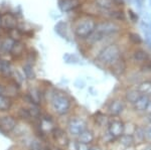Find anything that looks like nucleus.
<instances>
[{
  "mask_svg": "<svg viewBox=\"0 0 151 150\" xmlns=\"http://www.w3.org/2000/svg\"><path fill=\"white\" fill-rule=\"evenodd\" d=\"M109 119H110V117L107 115V113L105 111H98V112L94 113V115L92 116L91 122L94 128L100 129L102 131V130L106 129Z\"/></svg>",
  "mask_w": 151,
  "mask_h": 150,
  "instance_id": "obj_18",
  "label": "nucleus"
},
{
  "mask_svg": "<svg viewBox=\"0 0 151 150\" xmlns=\"http://www.w3.org/2000/svg\"><path fill=\"white\" fill-rule=\"evenodd\" d=\"M116 144L119 145V146L122 148V150L129 149V148H135L136 147L133 135L128 134V133H125V134H123L121 137H119L116 141Z\"/></svg>",
  "mask_w": 151,
  "mask_h": 150,
  "instance_id": "obj_26",
  "label": "nucleus"
},
{
  "mask_svg": "<svg viewBox=\"0 0 151 150\" xmlns=\"http://www.w3.org/2000/svg\"><path fill=\"white\" fill-rule=\"evenodd\" d=\"M121 96L123 97L125 102L130 107V106H132L140 98L141 93L138 91V89L135 86H126Z\"/></svg>",
  "mask_w": 151,
  "mask_h": 150,
  "instance_id": "obj_19",
  "label": "nucleus"
},
{
  "mask_svg": "<svg viewBox=\"0 0 151 150\" xmlns=\"http://www.w3.org/2000/svg\"><path fill=\"white\" fill-rule=\"evenodd\" d=\"M31 134H33V133H32V129H31V126L29 123L18 122L17 126L15 127L14 131L11 133L10 138L13 140V141L16 142L20 139L25 138V137H27Z\"/></svg>",
  "mask_w": 151,
  "mask_h": 150,
  "instance_id": "obj_13",
  "label": "nucleus"
},
{
  "mask_svg": "<svg viewBox=\"0 0 151 150\" xmlns=\"http://www.w3.org/2000/svg\"><path fill=\"white\" fill-rule=\"evenodd\" d=\"M45 107L48 109L55 118L64 119L75 113L77 104L68 92L50 85L45 92Z\"/></svg>",
  "mask_w": 151,
  "mask_h": 150,
  "instance_id": "obj_1",
  "label": "nucleus"
},
{
  "mask_svg": "<svg viewBox=\"0 0 151 150\" xmlns=\"http://www.w3.org/2000/svg\"><path fill=\"white\" fill-rule=\"evenodd\" d=\"M48 134H50V142H52L55 147H60V148L65 149V147H67V145L69 144L70 140L69 134L65 131V127L60 126V124H58L55 127H53Z\"/></svg>",
  "mask_w": 151,
  "mask_h": 150,
  "instance_id": "obj_7",
  "label": "nucleus"
},
{
  "mask_svg": "<svg viewBox=\"0 0 151 150\" xmlns=\"http://www.w3.org/2000/svg\"><path fill=\"white\" fill-rule=\"evenodd\" d=\"M98 18L91 14L80 12L75 16L70 23V30L78 42H83L95 31Z\"/></svg>",
  "mask_w": 151,
  "mask_h": 150,
  "instance_id": "obj_3",
  "label": "nucleus"
},
{
  "mask_svg": "<svg viewBox=\"0 0 151 150\" xmlns=\"http://www.w3.org/2000/svg\"><path fill=\"white\" fill-rule=\"evenodd\" d=\"M136 88L141 93V95H145L151 98V80L150 79H144L140 83L136 85Z\"/></svg>",
  "mask_w": 151,
  "mask_h": 150,
  "instance_id": "obj_29",
  "label": "nucleus"
},
{
  "mask_svg": "<svg viewBox=\"0 0 151 150\" xmlns=\"http://www.w3.org/2000/svg\"><path fill=\"white\" fill-rule=\"evenodd\" d=\"M77 150H90V145L79 143V142H78V149Z\"/></svg>",
  "mask_w": 151,
  "mask_h": 150,
  "instance_id": "obj_38",
  "label": "nucleus"
},
{
  "mask_svg": "<svg viewBox=\"0 0 151 150\" xmlns=\"http://www.w3.org/2000/svg\"><path fill=\"white\" fill-rule=\"evenodd\" d=\"M139 150H151V142H146V143L140 145Z\"/></svg>",
  "mask_w": 151,
  "mask_h": 150,
  "instance_id": "obj_37",
  "label": "nucleus"
},
{
  "mask_svg": "<svg viewBox=\"0 0 151 150\" xmlns=\"http://www.w3.org/2000/svg\"><path fill=\"white\" fill-rule=\"evenodd\" d=\"M17 102L13 99L9 98L6 95H0V114L12 112Z\"/></svg>",
  "mask_w": 151,
  "mask_h": 150,
  "instance_id": "obj_23",
  "label": "nucleus"
},
{
  "mask_svg": "<svg viewBox=\"0 0 151 150\" xmlns=\"http://www.w3.org/2000/svg\"><path fill=\"white\" fill-rule=\"evenodd\" d=\"M106 130L116 140L126 132V121L122 117H113L109 119Z\"/></svg>",
  "mask_w": 151,
  "mask_h": 150,
  "instance_id": "obj_9",
  "label": "nucleus"
},
{
  "mask_svg": "<svg viewBox=\"0 0 151 150\" xmlns=\"http://www.w3.org/2000/svg\"><path fill=\"white\" fill-rule=\"evenodd\" d=\"M5 83L6 86H5V93H4V95H6L7 97H9V98L15 100L16 102H18L23 93V87L16 83L13 79L7 80V81H5Z\"/></svg>",
  "mask_w": 151,
  "mask_h": 150,
  "instance_id": "obj_11",
  "label": "nucleus"
},
{
  "mask_svg": "<svg viewBox=\"0 0 151 150\" xmlns=\"http://www.w3.org/2000/svg\"><path fill=\"white\" fill-rule=\"evenodd\" d=\"M12 113L15 115V117L17 118V120L19 122H25V123H29V124H30L33 121L32 114H31L28 106L24 105V104L20 102H17L15 108L12 111Z\"/></svg>",
  "mask_w": 151,
  "mask_h": 150,
  "instance_id": "obj_12",
  "label": "nucleus"
},
{
  "mask_svg": "<svg viewBox=\"0 0 151 150\" xmlns=\"http://www.w3.org/2000/svg\"><path fill=\"white\" fill-rule=\"evenodd\" d=\"M76 140H77L79 143L92 145V144L96 143V142H98V134H97L95 128L91 126L88 128L87 130H85Z\"/></svg>",
  "mask_w": 151,
  "mask_h": 150,
  "instance_id": "obj_21",
  "label": "nucleus"
},
{
  "mask_svg": "<svg viewBox=\"0 0 151 150\" xmlns=\"http://www.w3.org/2000/svg\"><path fill=\"white\" fill-rule=\"evenodd\" d=\"M123 37L118 42H112L110 44L102 47L93 57L95 64L101 69L109 70L117 62L126 57V52L130 47L128 45L127 42L126 43H123Z\"/></svg>",
  "mask_w": 151,
  "mask_h": 150,
  "instance_id": "obj_2",
  "label": "nucleus"
},
{
  "mask_svg": "<svg viewBox=\"0 0 151 150\" xmlns=\"http://www.w3.org/2000/svg\"><path fill=\"white\" fill-rule=\"evenodd\" d=\"M130 69V66L128 64V60L126 59V57H124L123 59H121L119 62H117L114 66H112L110 69L108 70L113 76L117 77V78H123L127 72Z\"/></svg>",
  "mask_w": 151,
  "mask_h": 150,
  "instance_id": "obj_16",
  "label": "nucleus"
},
{
  "mask_svg": "<svg viewBox=\"0 0 151 150\" xmlns=\"http://www.w3.org/2000/svg\"><path fill=\"white\" fill-rule=\"evenodd\" d=\"M125 39L127 42L128 45L130 47H144V39L143 36L138 33L135 30L127 29L125 32Z\"/></svg>",
  "mask_w": 151,
  "mask_h": 150,
  "instance_id": "obj_20",
  "label": "nucleus"
},
{
  "mask_svg": "<svg viewBox=\"0 0 151 150\" xmlns=\"http://www.w3.org/2000/svg\"><path fill=\"white\" fill-rule=\"evenodd\" d=\"M90 150H104V146L99 142L90 145Z\"/></svg>",
  "mask_w": 151,
  "mask_h": 150,
  "instance_id": "obj_35",
  "label": "nucleus"
},
{
  "mask_svg": "<svg viewBox=\"0 0 151 150\" xmlns=\"http://www.w3.org/2000/svg\"><path fill=\"white\" fill-rule=\"evenodd\" d=\"M5 86H6L5 81L0 79V95H4V93H5Z\"/></svg>",
  "mask_w": 151,
  "mask_h": 150,
  "instance_id": "obj_36",
  "label": "nucleus"
},
{
  "mask_svg": "<svg viewBox=\"0 0 151 150\" xmlns=\"http://www.w3.org/2000/svg\"><path fill=\"white\" fill-rule=\"evenodd\" d=\"M86 0H58V7L65 13L81 12Z\"/></svg>",
  "mask_w": 151,
  "mask_h": 150,
  "instance_id": "obj_10",
  "label": "nucleus"
},
{
  "mask_svg": "<svg viewBox=\"0 0 151 150\" xmlns=\"http://www.w3.org/2000/svg\"><path fill=\"white\" fill-rule=\"evenodd\" d=\"M126 59L130 67H140L151 60V52L145 47H130L126 52Z\"/></svg>",
  "mask_w": 151,
  "mask_h": 150,
  "instance_id": "obj_5",
  "label": "nucleus"
},
{
  "mask_svg": "<svg viewBox=\"0 0 151 150\" xmlns=\"http://www.w3.org/2000/svg\"><path fill=\"white\" fill-rule=\"evenodd\" d=\"M91 125L90 118L75 112L67 118V121L65 123V129L69 134L70 138L77 139L85 130L91 127Z\"/></svg>",
  "mask_w": 151,
  "mask_h": 150,
  "instance_id": "obj_4",
  "label": "nucleus"
},
{
  "mask_svg": "<svg viewBox=\"0 0 151 150\" xmlns=\"http://www.w3.org/2000/svg\"><path fill=\"white\" fill-rule=\"evenodd\" d=\"M15 42V40H13L11 37H9L8 35H5L0 39V55L2 57H9L13 44Z\"/></svg>",
  "mask_w": 151,
  "mask_h": 150,
  "instance_id": "obj_24",
  "label": "nucleus"
},
{
  "mask_svg": "<svg viewBox=\"0 0 151 150\" xmlns=\"http://www.w3.org/2000/svg\"><path fill=\"white\" fill-rule=\"evenodd\" d=\"M14 81L16 82L17 84H19L20 86H24L25 84H27V81H26L25 77H24L22 71H21L20 67H15V69H14V72H13V75H12V78Z\"/></svg>",
  "mask_w": 151,
  "mask_h": 150,
  "instance_id": "obj_32",
  "label": "nucleus"
},
{
  "mask_svg": "<svg viewBox=\"0 0 151 150\" xmlns=\"http://www.w3.org/2000/svg\"><path fill=\"white\" fill-rule=\"evenodd\" d=\"M146 140L147 142H151V123L146 124Z\"/></svg>",
  "mask_w": 151,
  "mask_h": 150,
  "instance_id": "obj_34",
  "label": "nucleus"
},
{
  "mask_svg": "<svg viewBox=\"0 0 151 150\" xmlns=\"http://www.w3.org/2000/svg\"><path fill=\"white\" fill-rule=\"evenodd\" d=\"M63 60H64L65 64H67V65H73V66H76V65L82 64L81 57H80L77 54H73V52H65V54L63 55Z\"/></svg>",
  "mask_w": 151,
  "mask_h": 150,
  "instance_id": "obj_31",
  "label": "nucleus"
},
{
  "mask_svg": "<svg viewBox=\"0 0 151 150\" xmlns=\"http://www.w3.org/2000/svg\"><path fill=\"white\" fill-rule=\"evenodd\" d=\"M148 1H149V3H150V5H151V0H148Z\"/></svg>",
  "mask_w": 151,
  "mask_h": 150,
  "instance_id": "obj_45",
  "label": "nucleus"
},
{
  "mask_svg": "<svg viewBox=\"0 0 151 150\" xmlns=\"http://www.w3.org/2000/svg\"><path fill=\"white\" fill-rule=\"evenodd\" d=\"M19 150H22V149H20V148H19Z\"/></svg>",
  "mask_w": 151,
  "mask_h": 150,
  "instance_id": "obj_46",
  "label": "nucleus"
},
{
  "mask_svg": "<svg viewBox=\"0 0 151 150\" xmlns=\"http://www.w3.org/2000/svg\"><path fill=\"white\" fill-rule=\"evenodd\" d=\"M126 15H127V22L128 26L130 25H137L140 21V16L134 9L132 8H126Z\"/></svg>",
  "mask_w": 151,
  "mask_h": 150,
  "instance_id": "obj_30",
  "label": "nucleus"
},
{
  "mask_svg": "<svg viewBox=\"0 0 151 150\" xmlns=\"http://www.w3.org/2000/svg\"><path fill=\"white\" fill-rule=\"evenodd\" d=\"M144 118H145V121L143 123H145V124H149V123H151V115L146 116Z\"/></svg>",
  "mask_w": 151,
  "mask_h": 150,
  "instance_id": "obj_40",
  "label": "nucleus"
},
{
  "mask_svg": "<svg viewBox=\"0 0 151 150\" xmlns=\"http://www.w3.org/2000/svg\"><path fill=\"white\" fill-rule=\"evenodd\" d=\"M18 18L16 14L12 12H5L2 13V25L1 27L3 28L5 33L7 34L8 31H10L18 26Z\"/></svg>",
  "mask_w": 151,
  "mask_h": 150,
  "instance_id": "obj_17",
  "label": "nucleus"
},
{
  "mask_svg": "<svg viewBox=\"0 0 151 150\" xmlns=\"http://www.w3.org/2000/svg\"><path fill=\"white\" fill-rule=\"evenodd\" d=\"M27 50H28L27 44H26V42L24 40H16L14 42L10 54H9V57H10L12 62L22 60Z\"/></svg>",
  "mask_w": 151,
  "mask_h": 150,
  "instance_id": "obj_14",
  "label": "nucleus"
},
{
  "mask_svg": "<svg viewBox=\"0 0 151 150\" xmlns=\"http://www.w3.org/2000/svg\"><path fill=\"white\" fill-rule=\"evenodd\" d=\"M2 25V13L0 12V27H1Z\"/></svg>",
  "mask_w": 151,
  "mask_h": 150,
  "instance_id": "obj_43",
  "label": "nucleus"
},
{
  "mask_svg": "<svg viewBox=\"0 0 151 150\" xmlns=\"http://www.w3.org/2000/svg\"><path fill=\"white\" fill-rule=\"evenodd\" d=\"M6 35V33H5V31H4V29L2 27H0V39H1L3 36H5Z\"/></svg>",
  "mask_w": 151,
  "mask_h": 150,
  "instance_id": "obj_42",
  "label": "nucleus"
},
{
  "mask_svg": "<svg viewBox=\"0 0 151 150\" xmlns=\"http://www.w3.org/2000/svg\"><path fill=\"white\" fill-rule=\"evenodd\" d=\"M19 121L12 112L0 114V134L10 138L11 133L14 131Z\"/></svg>",
  "mask_w": 151,
  "mask_h": 150,
  "instance_id": "obj_8",
  "label": "nucleus"
},
{
  "mask_svg": "<svg viewBox=\"0 0 151 150\" xmlns=\"http://www.w3.org/2000/svg\"><path fill=\"white\" fill-rule=\"evenodd\" d=\"M146 124L145 123H141V124H136L135 128L133 130V138L135 141L136 146H140V145L144 144L147 142L146 140Z\"/></svg>",
  "mask_w": 151,
  "mask_h": 150,
  "instance_id": "obj_22",
  "label": "nucleus"
},
{
  "mask_svg": "<svg viewBox=\"0 0 151 150\" xmlns=\"http://www.w3.org/2000/svg\"><path fill=\"white\" fill-rule=\"evenodd\" d=\"M128 107L129 106L125 102L123 97L121 95H117L112 97L110 100L108 101V103L105 106V112L111 118L122 117L124 113L127 111Z\"/></svg>",
  "mask_w": 151,
  "mask_h": 150,
  "instance_id": "obj_6",
  "label": "nucleus"
},
{
  "mask_svg": "<svg viewBox=\"0 0 151 150\" xmlns=\"http://www.w3.org/2000/svg\"><path fill=\"white\" fill-rule=\"evenodd\" d=\"M20 69H21V71H22L27 83H33V82L36 81V72H35V66H31V65L22 62L20 66Z\"/></svg>",
  "mask_w": 151,
  "mask_h": 150,
  "instance_id": "obj_27",
  "label": "nucleus"
},
{
  "mask_svg": "<svg viewBox=\"0 0 151 150\" xmlns=\"http://www.w3.org/2000/svg\"><path fill=\"white\" fill-rule=\"evenodd\" d=\"M37 60H38V52H36L35 48L28 47V50H26L25 55H24L22 60V62L31 65V66H35L36 62H37Z\"/></svg>",
  "mask_w": 151,
  "mask_h": 150,
  "instance_id": "obj_28",
  "label": "nucleus"
},
{
  "mask_svg": "<svg viewBox=\"0 0 151 150\" xmlns=\"http://www.w3.org/2000/svg\"><path fill=\"white\" fill-rule=\"evenodd\" d=\"M89 92L91 93V95H92V96L97 95V93H98L97 91H95V92H94V88H93V87H90V88H89Z\"/></svg>",
  "mask_w": 151,
  "mask_h": 150,
  "instance_id": "obj_41",
  "label": "nucleus"
},
{
  "mask_svg": "<svg viewBox=\"0 0 151 150\" xmlns=\"http://www.w3.org/2000/svg\"><path fill=\"white\" fill-rule=\"evenodd\" d=\"M74 86H75V88L79 89V90H83V89H85V87L87 86V84H86V81H85L84 79L78 78V79L75 80Z\"/></svg>",
  "mask_w": 151,
  "mask_h": 150,
  "instance_id": "obj_33",
  "label": "nucleus"
},
{
  "mask_svg": "<svg viewBox=\"0 0 151 150\" xmlns=\"http://www.w3.org/2000/svg\"><path fill=\"white\" fill-rule=\"evenodd\" d=\"M149 115H151V99H150L149 105H148V107H147V110H146V112L143 117H146V116H149Z\"/></svg>",
  "mask_w": 151,
  "mask_h": 150,
  "instance_id": "obj_39",
  "label": "nucleus"
},
{
  "mask_svg": "<svg viewBox=\"0 0 151 150\" xmlns=\"http://www.w3.org/2000/svg\"><path fill=\"white\" fill-rule=\"evenodd\" d=\"M70 26H69L68 22L63 21V20L58 21L55 26V32H57L60 37L64 38L65 40H68V42H70V40H72L70 35Z\"/></svg>",
  "mask_w": 151,
  "mask_h": 150,
  "instance_id": "obj_25",
  "label": "nucleus"
},
{
  "mask_svg": "<svg viewBox=\"0 0 151 150\" xmlns=\"http://www.w3.org/2000/svg\"><path fill=\"white\" fill-rule=\"evenodd\" d=\"M125 150H135V148H129V149H125Z\"/></svg>",
  "mask_w": 151,
  "mask_h": 150,
  "instance_id": "obj_44",
  "label": "nucleus"
},
{
  "mask_svg": "<svg viewBox=\"0 0 151 150\" xmlns=\"http://www.w3.org/2000/svg\"><path fill=\"white\" fill-rule=\"evenodd\" d=\"M149 97L145 96V95H141V97L133 104L132 106H130V110L131 112L134 113L135 115L139 116V117H143L147 110V107L149 105L150 102Z\"/></svg>",
  "mask_w": 151,
  "mask_h": 150,
  "instance_id": "obj_15",
  "label": "nucleus"
}]
</instances>
